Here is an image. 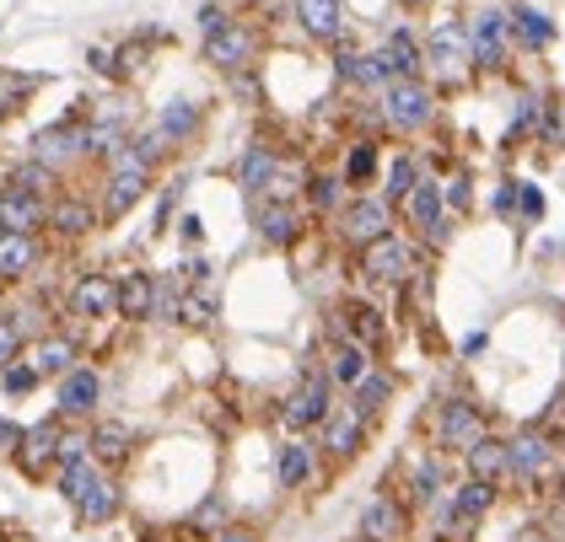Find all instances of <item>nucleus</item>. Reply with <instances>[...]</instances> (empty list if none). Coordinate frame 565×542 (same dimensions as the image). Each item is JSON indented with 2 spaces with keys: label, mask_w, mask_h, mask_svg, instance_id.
Instances as JSON below:
<instances>
[{
  "label": "nucleus",
  "mask_w": 565,
  "mask_h": 542,
  "mask_svg": "<svg viewBox=\"0 0 565 542\" xmlns=\"http://www.w3.org/2000/svg\"><path fill=\"white\" fill-rule=\"evenodd\" d=\"M157 188V167L135 151V145H125L108 167H103V194H97V209H103V220H125L146 194Z\"/></svg>",
  "instance_id": "obj_1"
},
{
  "label": "nucleus",
  "mask_w": 565,
  "mask_h": 542,
  "mask_svg": "<svg viewBox=\"0 0 565 542\" xmlns=\"http://www.w3.org/2000/svg\"><path fill=\"white\" fill-rule=\"evenodd\" d=\"M355 274H361L366 285H393V291L409 285V280L420 274V248H415V237H409V231H388V237L355 248Z\"/></svg>",
  "instance_id": "obj_2"
},
{
  "label": "nucleus",
  "mask_w": 565,
  "mask_h": 542,
  "mask_svg": "<svg viewBox=\"0 0 565 542\" xmlns=\"http://www.w3.org/2000/svg\"><path fill=\"white\" fill-rule=\"evenodd\" d=\"M436 113H441V102H436V86L431 82H388L383 86V102H377V119L383 129L393 134H420V129L436 124Z\"/></svg>",
  "instance_id": "obj_3"
},
{
  "label": "nucleus",
  "mask_w": 565,
  "mask_h": 542,
  "mask_svg": "<svg viewBox=\"0 0 565 542\" xmlns=\"http://www.w3.org/2000/svg\"><path fill=\"white\" fill-rule=\"evenodd\" d=\"M398 231V209L377 194V188H361V194H350L345 209L334 215V237L345 242L350 252L366 248V242H377V237H388Z\"/></svg>",
  "instance_id": "obj_4"
},
{
  "label": "nucleus",
  "mask_w": 565,
  "mask_h": 542,
  "mask_svg": "<svg viewBox=\"0 0 565 542\" xmlns=\"http://www.w3.org/2000/svg\"><path fill=\"white\" fill-rule=\"evenodd\" d=\"M259 54H264V33L254 28V22H243V17H232L226 28L205 33V43H200V59H205L211 71H221V76H243V71H254Z\"/></svg>",
  "instance_id": "obj_5"
},
{
  "label": "nucleus",
  "mask_w": 565,
  "mask_h": 542,
  "mask_svg": "<svg viewBox=\"0 0 565 542\" xmlns=\"http://www.w3.org/2000/svg\"><path fill=\"white\" fill-rule=\"evenodd\" d=\"M490 435V419L479 409L475 398H447V403H436L431 414V452L441 457H463L475 441Z\"/></svg>",
  "instance_id": "obj_6"
},
{
  "label": "nucleus",
  "mask_w": 565,
  "mask_h": 542,
  "mask_svg": "<svg viewBox=\"0 0 565 542\" xmlns=\"http://www.w3.org/2000/svg\"><path fill=\"white\" fill-rule=\"evenodd\" d=\"M398 215L409 220V237L420 242V248H447V237H452V209L441 199V177L426 172L420 183H415V194L398 205Z\"/></svg>",
  "instance_id": "obj_7"
},
{
  "label": "nucleus",
  "mask_w": 565,
  "mask_h": 542,
  "mask_svg": "<svg viewBox=\"0 0 565 542\" xmlns=\"http://www.w3.org/2000/svg\"><path fill=\"white\" fill-rule=\"evenodd\" d=\"M248 215H254V237L275 252L302 248L307 231H312V215H307L302 199H254Z\"/></svg>",
  "instance_id": "obj_8"
},
{
  "label": "nucleus",
  "mask_w": 565,
  "mask_h": 542,
  "mask_svg": "<svg viewBox=\"0 0 565 542\" xmlns=\"http://www.w3.org/2000/svg\"><path fill=\"white\" fill-rule=\"evenodd\" d=\"M372 424H377V419H366L355 403H334L329 419L318 424V441H312V446H318V457H329V462L345 467V462H355L366 446H372Z\"/></svg>",
  "instance_id": "obj_9"
},
{
  "label": "nucleus",
  "mask_w": 565,
  "mask_h": 542,
  "mask_svg": "<svg viewBox=\"0 0 565 542\" xmlns=\"http://www.w3.org/2000/svg\"><path fill=\"white\" fill-rule=\"evenodd\" d=\"M555 473H561V446L544 441L539 430H527V435H512V441H507V478H512V484L539 489V484H550Z\"/></svg>",
  "instance_id": "obj_10"
},
{
  "label": "nucleus",
  "mask_w": 565,
  "mask_h": 542,
  "mask_svg": "<svg viewBox=\"0 0 565 542\" xmlns=\"http://www.w3.org/2000/svg\"><path fill=\"white\" fill-rule=\"evenodd\" d=\"M334 409V381L323 371H307L291 392H286V403H280V424L291 430V435H307V430H318L323 419Z\"/></svg>",
  "instance_id": "obj_11"
},
{
  "label": "nucleus",
  "mask_w": 565,
  "mask_h": 542,
  "mask_svg": "<svg viewBox=\"0 0 565 542\" xmlns=\"http://www.w3.org/2000/svg\"><path fill=\"white\" fill-rule=\"evenodd\" d=\"M420 59L441 86L463 82L469 76V22H441L431 39L420 43Z\"/></svg>",
  "instance_id": "obj_12"
},
{
  "label": "nucleus",
  "mask_w": 565,
  "mask_h": 542,
  "mask_svg": "<svg viewBox=\"0 0 565 542\" xmlns=\"http://www.w3.org/2000/svg\"><path fill=\"white\" fill-rule=\"evenodd\" d=\"M97 226H103V209H97V199H87V194L65 188V194H54V199H49L44 237H54V242H87Z\"/></svg>",
  "instance_id": "obj_13"
},
{
  "label": "nucleus",
  "mask_w": 565,
  "mask_h": 542,
  "mask_svg": "<svg viewBox=\"0 0 565 542\" xmlns=\"http://www.w3.org/2000/svg\"><path fill=\"white\" fill-rule=\"evenodd\" d=\"M512 59V22L507 11H475L469 22V65L475 71H501Z\"/></svg>",
  "instance_id": "obj_14"
},
{
  "label": "nucleus",
  "mask_w": 565,
  "mask_h": 542,
  "mask_svg": "<svg viewBox=\"0 0 565 542\" xmlns=\"http://www.w3.org/2000/svg\"><path fill=\"white\" fill-rule=\"evenodd\" d=\"M60 441H65V419L49 414L39 424H28L22 430V446H17V467L28 473V478H49L54 467H60Z\"/></svg>",
  "instance_id": "obj_15"
},
{
  "label": "nucleus",
  "mask_w": 565,
  "mask_h": 542,
  "mask_svg": "<svg viewBox=\"0 0 565 542\" xmlns=\"http://www.w3.org/2000/svg\"><path fill=\"white\" fill-rule=\"evenodd\" d=\"M103 371L97 366H76V371H65L54 381V414L65 419H97V403H103Z\"/></svg>",
  "instance_id": "obj_16"
},
{
  "label": "nucleus",
  "mask_w": 565,
  "mask_h": 542,
  "mask_svg": "<svg viewBox=\"0 0 565 542\" xmlns=\"http://www.w3.org/2000/svg\"><path fill=\"white\" fill-rule=\"evenodd\" d=\"M329 334L334 338H355V344H366L372 355L383 349V338H388V323H383V312L372 306V301H355L345 295L334 312H329Z\"/></svg>",
  "instance_id": "obj_17"
},
{
  "label": "nucleus",
  "mask_w": 565,
  "mask_h": 542,
  "mask_svg": "<svg viewBox=\"0 0 565 542\" xmlns=\"http://www.w3.org/2000/svg\"><path fill=\"white\" fill-rule=\"evenodd\" d=\"M71 317H82V323H108V317H119V285H114L108 269L76 274V285H71Z\"/></svg>",
  "instance_id": "obj_18"
},
{
  "label": "nucleus",
  "mask_w": 565,
  "mask_h": 542,
  "mask_svg": "<svg viewBox=\"0 0 565 542\" xmlns=\"http://www.w3.org/2000/svg\"><path fill=\"white\" fill-rule=\"evenodd\" d=\"M355 538L361 542H404L409 538V505L398 500V495H372V500L361 505Z\"/></svg>",
  "instance_id": "obj_19"
},
{
  "label": "nucleus",
  "mask_w": 565,
  "mask_h": 542,
  "mask_svg": "<svg viewBox=\"0 0 565 542\" xmlns=\"http://www.w3.org/2000/svg\"><path fill=\"white\" fill-rule=\"evenodd\" d=\"M22 360L44 376V381H60L65 371L82 366V344H76L71 334H60V328H49V334H39L28 349H22Z\"/></svg>",
  "instance_id": "obj_20"
},
{
  "label": "nucleus",
  "mask_w": 565,
  "mask_h": 542,
  "mask_svg": "<svg viewBox=\"0 0 565 542\" xmlns=\"http://www.w3.org/2000/svg\"><path fill=\"white\" fill-rule=\"evenodd\" d=\"M291 17H297L302 39H312V43L350 39V17H345L340 0H291Z\"/></svg>",
  "instance_id": "obj_21"
},
{
  "label": "nucleus",
  "mask_w": 565,
  "mask_h": 542,
  "mask_svg": "<svg viewBox=\"0 0 565 542\" xmlns=\"http://www.w3.org/2000/svg\"><path fill=\"white\" fill-rule=\"evenodd\" d=\"M334 76L345 86H355V91H383V86L393 82L388 65H383V54H377V48L361 54V48H350V39L334 43Z\"/></svg>",
  "instance_id": "obj_22"
},
{
  "label": "nucleus",
  "mask_w": 565,
  "mask_h": 542,
  "mask_svg": "<svg viewBox=\"0 0 565 542\" xmlns=\"http://www.w3.org/2000/svg\"><path fill=\"white\" fill-rule=\"evenodd\" d=\"M275 172H280V151H275L269 140H248V145H243V156H237V167H232V177H237V188H243V194H248V205H254V199L269 194Z\"/></svg>",
  "instance_id": "obj_23"
},
{
  "label": "nucleus",
  "mask_w": 565,
  "mask_h": 542,
  "mask_svg": "<svg viewBox=\"0 0 565 542\" xmlns=\"http://www.w3.org/2000/svg\"><path fill=\"white\" fill-rule=\"evenodd\" d=\"M71 510H76V521H82V527H103V521H114V516L125 510V489H119V478L103 467L87 489L71 500Z\"/></svg>",
  "instance_id": "obj_24"
},
{
  "label": "nucleus",
  "mask_w": 565,
  "mask_h": 542,
  "mask_svg": "<svg viewBox=\"0 0 565 542\" xmlns=\"http://www.w3.org/2000/svg\"><path fill=\"white\" fill-rule=\"evenodd\" d=\"M39 263H44V237L0 231V285H22V280H33Z\"/></svg>",
  "instance_id": "obj_25"
},
{
  "label": "nucleus",
  "mask_w": 565,
  "mask_h": 542,
  "mask_svg": "<svg viewBox=\"0 0 565 542\" xmlns=\"http://www.w3.org/2000/svg\"><path fill=\"white\" fill-rule=\"evenodd\" d=\"M33 162H44L54 172H71L82 162V124H54V129H39L33 145H28Z\"/></svg>",
  "instance_id": "obj_26"
},
{
  "label": "nucleus",
  "mask_w": 565,
  "mask_h": 542,
  "mask_svg": "<svg viewBox=\"0 0 565 542\" xmlns=\"http://www.w3.org/2000/svg\"><path fill=\"white\" fill-rule=\"evenodd\" d=\"M49 226V199H33L22 188H0V231H22V237H44Z\"/></svg>",
  "instance_id": "obj_27"
},
{
  "label": "nucleus",
  "mask_w": 565,
  "mask_h": 542,
  "mask_svg": "<svg viewBox=\"0 0 565 542\" xmlns=\"http://www.w3.org/2000/svg\"><path fill=\"white\" fill-rule=\"evenodd\" d=\"M377 360H372V349L366 344H355V338H334L329 344V360H323V376L334 381V392H350L361 376L372 371Z\"/></svg>",
  "instance_id": "obj_28"
},
{
  "label": "nucleus",
  "mask_w": 565,
  "mask_h": 542,
  "mask_svg": "<svg viewBox=\"0 0 565 542\" xmlns=\"http://www.w3.org/2000/svg\"><path fill=\"white\" fill-rule=\"evenodd\" d=\"M345 199H350V188H345V177H340V172H323V167L307 172L302 205H307L312 220H334V215L345 209Z\"/></svg>",
  "instance_id": "obj_29"
},
{
  "label": "nucleus",
  "mask_w": 565,
  "mask_h": 542,
  "mask_svg": "<svg viewBox=\"0 0 565 542\" xmlns=\"http://www.w3.org/2000/svg\"><path fill=\"white\" fill-rule=\"evenodd\" d=\"M125 145H130V129H125V119H87V124H82V162L108 167V162H114Z\"/></svg>",
  "instance_id": "obj_30"
},
{
  "label": "nucleus",
  "mask_w": 565,
  "mask_h": 542,
  "mask_svg": "<svg viewBox=\"0 0 565 542\" xmlns=\"http://www.w3.org/2000/svg\"><path fill=\"white\" fill-rule=\"evenodd\" d=\"M114 285H119V317H125V323H151L157 274H151V269H125V274H114Z\"/></svg>",
  "instance_id": "obj_31"
},
{
  "label": "nucleus",
  "mask_w": 565,
  "mask_h": 542,
  "mask_svg": "<svg viewBox=\"0 0 565 542\" xmlns=\"http://www.w3.org/2000/svg\"><path fill=\"white\" fill-rule=\"evenodd\" d=\"M377 172H383V145H377V134H361V140H350L345 162H340V177H345L350 194L372 188V183H377Z\"/></svg>",
  "instance_id": "obj_32"
},
{
  "label": "nucleus",
  "mask_w": 565,
  "mask_h": 542,
  "mask_svg": "<svg viewBox=\"0 0 565 542\" xmlns=\"http://www.w3.org/2000/svg\"><path fill=\"white\" fill-rule=\"evenodd\" d=\"M200 124H205V108L189 102V97H178V102H168V108L157 113V134H162L173 151L194 145V140H200Z\"/></svg>",
  "instance_id": "obj_33"
},
{
  "label": "nucleus",
  "mask_w": 565,
  "mask_h": 542,
  "mask_svg": "<svg viewBox=\"0 0 565 542\" xmlns=\"http://www.w3.org/2000/svg\"><path fill=\"white\" fill-rule=\"evenodd\" d=\"M318 473V446L307 441V435H291L286 446H280V457H275V478H280V489H307V478Z\"/></svg>",
  "instance_id": "obj_34"
},
{
  "label": "nucleus",
  "mask_w": 565,
  "mask_h": 542,
  "mask_svg": "<svg viewBox=\"0 0 565 542\" xmlns=\"http://www.w3.org/2000/svg\"><path fill=\"white\" fill-rule=\"evenodd\" d=\"M420 177H426V162H420L415 151H398L388 167L377 172V194H383V199L398 209L404 199H409V194H415V183H420Z\"/></svg>",
  "instance_id": "obj_35"
},
{
  "label": "nucleus",
  "mask_w": 565,
  "mask_h": 542,
  "mask_svg": "<svg viewBox=\"0 0 565 542\" xmlns=\"http://www.w3.org/2000/svg\"><path fill=\"white\" fill-rule=\"evenodd\" d=\"M377 54H383V65H388L393 82H415V76L426 71V59H420V39H415L409 28H393Z\"/></svg>",
  "instance_id": "obj_36"
},
{
  "label": "nucleus",
  "mask_w": 565,
  "mask_h": 542,
  "mask_svg": "<svg viewBox=\"0 0 565 542\" xmlns=\"http://www.w3.org/2000/svg\"><path fill=\"white\" fill-rule=\"evenodd\" d=\"M87 446H92V457H97V467H119V462H130L135 435H130V424L97 419V424L87 430Z\"/></svg>",
  "instance_id": "obj_37"
},
{
  "label": "nucleus",
  "mask_w": 565,
  "mask_h": 542,
  "mask_svg": "<svg viewBox=\"0 0 565 542\" xmlns=\"http://www.w3.org/2000/svg\"><path fill=\"white\" fill-rule=\"evenodd\" d=\"M345 398H350V403H355V409H361L366 419H383V414H388V403H393V371L372 366V371H366L361 381H355V387H350Z\"/></svg>",
  "instance_id": "obj_38"
},
{
  "label": "nucleus",
  "mask_w": 565,
  "mask_h": 542,
  "mask_svg": "<svg viewBox=\"0 0 565 542\" xmlns=\"http://www.w3.org/2000/svg\"><path fill=\"white\" fill-rule=\"evenodd\" d=\"M507 22H512V48H527V54H539V48H550V43H555V22H550L544 11H533V6H518V11H507Z\"/></svg>",
  "instance_id": "obj_39"
},
{
  "label": "nucleus",
  "mask_w": 565,
  "mask_h": 542,
  "mask_svg": "<svg viewBox=\"0 0 565 542\" xmlns=\"http://www.w3.org/2000/svg\"><path fill=\"white\" fill-rule=\"evenodd\" d=\"M11 188H22V194H33V199H54V194H65V172H54V167H44V162H17L11 167V177H6Z\"/></svg>",
  "instance_id": "obj_40"
},
{
  "label": "nucleus",
  "mask_w": 565,
  "mask_h": 542,
  "mask_svg": "<svg viewBox=\"0 0 565 542\" xmlns=\"http://www.w3.org/2000/svg\"><path fill=\"white\" fill-rule=\"evenodd\" d=\"M463 467H469V478H479V484H501L507 478V441H495V435L475 441L463 452Z\"/></svg>",
  "instance_id": "obj_41"
},
{
  "label": "nucleus",
  "mask_w": 565,
  "mask_h": 542,
  "mask_svg": "<svg viewBox=\"0 0 565 542\" xmlns=\"http://www.w3.org/2000/svg\"><path fill=\"white\" fill-rule=\"evenodd\" d=\"M441 489H447V457H441V452H426V457L415 462V473H409V500L436 505Z\"/></svg>",
  "instance_id": "obj_42"
},
{
  "label": "nucleus",
  "mask_w": 565,
  "mask_h": 542,
  "mask_svg": "<svg viewBox=\"0 0 565 542\" xmlns=\"http://www.w3.org/2000/svg\"><path fill=\"white\" fill-rule=\"evenodd\" d=\"M178 323H183V328H211V323H216V291H211V285H183Z\"/></svg>",
  "instance_id": "obj_43"
},
{
  "label": "nucleus",
  "mask_w": 565,
  "mask_h": 542,
  "mask_svg": "<svg viewBox=\"0 0 565 542\" xmlns=\"http://www.w3.org/2000/svg\"><path fill=\"white\" fill-rule=\"evenodd\" d=\"M178 306H183V280L173 274H157V301H151V323H178Z\"/></svg>",
  "instance_id": "obj_44"
},
{
  "label": "nucleus",
  "mask_w": 565,
  "mask_h": 542,
  "mask_svg": "<svg viewBox=\"0 0 565 542\" xmlns=\"http://www.w3.org/2000/svg\"><path fill=\"white\" fill-rule=\"evenodd\" d=\"M22 349H28L22 317H17V312H0V371H6L11 360H22Z\"/></svg>",
  "instance_id": "obj_45"
},
{
  "label": "nucleus",
  "mask_w": 565,
  "mask_h": 542,
  "mask_svg": "<svg viewBox=\"0 0 565 542\" xmlns=\"http://www.w3.org/2000/svg\"><path fill=\"white\" fill-rule=\"evenodd\" d=\"M221 527H232V516H226V495H205L200 510H194V532H200V538H216Z\"/></svg>",
  "instance_id": "obj_46"
},
{
  "label": "nucleus",
  "mask_w": 565,
  "mask_h": 542,
  "mask_svg": "<svg viewBox=\"0 0 565 542\" xmlns=\"http://www.w3.org/2000/svg\"><path fill=\"white\" fill-rule=\"evenodd\" d=\"M39 381H44V376L33 371L28 360H11V366L0 371V392H6V398H28V392H39Z\"/></svg>",
  "instance_id": "obj_47"
},
{
  "label": "nucleus",
  "mask_w": 565,
  "mask_h": 542,
  "mask_svg": "<svg viewBox=\"0 0 565 542\" xmlns=\"http://www.w3.org/2000/svg\"><path fill=\"white\" fill-rule=\"evenodd\" d=\"M183 188H189V177H168V183H162V199H157V231H168V226L178 220V194H183Z\"/></svg>",
  "instance_id": "obj_48"
},
{
  "label": "nucleus",
  "mask_w": 565,
  "mask_h": 542,
  "mask_svg": "<svg viewBox=\"0 0 565 542\" xmlns=\"http://www.w3.org/2000/svg\"><path fill=\"white\" fill-rule=\"evenodd\" d=\"M441 199L452 215H463V209L475 205V194H469V172H452V177H441Z\"/></svg>",
  "instance_id": "obj_49"
},
{
  "label": "nucleus",
  "mask_w": 565,
  "mask_h": 542,
  "mask_svg": "<svg viewBox=\"0 0 565 542\" xmlns=\"http://www.w3.org/2000/svg\"><path fill=\"white\" fill-rule=\"evenodd\" d=\"M87 65L97 76H108V82H125V65H119V48H103V43H92L87 48Z\"/></svg>",
  "instance_id": "obj_50"
},
{
  "label": "nucleus",
  "mask_w": 565,
  "mask_h": 542,
  "mask_svg": "<svg viewBox=\"0 0 565 542\" xmlns=\"http://www.w3.org/2000/svg\"><path fill=\"white\" fill-rule=\"evenodd\" d=\"M178 280H183V285H211V258H205V252H189V258L178 263Z\"/></svg>",
  "instance_id": "obj_51"
},
{
  "label": "nucleus",
  "mask_w": 565,
  "mask_h": 542,
  "mask_svg": "<svg viewBox=\"0 0 565 542\" xmlns=\"http://www.w3.org/2000/svg\"><path fill=\"white\" fill-rule=\"evenodd\" d=\"M539 113H544V97H522V102H518V119H512V140H518L522 129L533 134V124H539Z\"/></svg>",
  "instance_id": "obj_52"
},
{
  "label": "nucleus",
  "mask_w": 565,
  "mask_h": 542,
  "mask_svg": "<svg viewBox=\"0 0 565 542\" xmlns=\"http://www.w3.org/2000/svg\"><path fill=\"white\" fill-rule=\"evenodd\" d=\"M518 215L522 220H539V215H544V194H539L533 183H518Z\"/></svg>",
  "instance_id": "obj_53"
},
{
  "label": "nucleus",
  "mask_w": 565,
  "mask_h": 542,
  "mask_svg": "<svg viewBox=\"0 0 565 542\" xmlns=\"http://www.w3.org/2000/svg\"><path fill=\"white\" fill-rule=\"evenodd\" d=\"M17 446H22V424H17V419H6V414H0V462H11V457H17Z\"/></svg>",
  "instance_id": "obj_54"
},
{
  "label": "nucleus",
  "mask_w": 565,
  "mask_h": 542,
  "mask_svg": "<svg viewBox=\"0 0 565 542\" xmlns=\"http://www.w3.org/2000/svg\"><path fill=\"white\" fill-rule=\"evenodd\" d=\"M194 22H200V33H216V28H226V22H232V17H226V0L200 6V17H194Z\"/></svg>",
  "instance_id": "obj_55"
},
{
  "label": "nucleus",
  "mask_w": 565,
  "mask_h": 542,
  "mask_svg": "<svg viewBox=\"0 0 565 542\" xmlns=\"http://www.w3.org/2000/svg\"><path fill=\"white\" fill-rule=\"evenodd\" d=\"M173 231L183 237V242H189V248H200V242H205V220H200V215H178Z\"/></svg>",
  "instance_id": "obj_56"
},
{
  "label": "nucleus",
  "mask_w": 565,
  "mask_h": 542,
  "mask_svg": "<svg viewBox=\"0 0 565 542\" xmlns=\"http://www.w3.org/2000/svg\"><path fill=\"white\" fill-rule=\"evenodd\" d=\"M211 542H264V538L254 532V527H237V521H232V527H221Z\"/></svg>",
  "instance_id": "obj_57"
},
{
  "label": "nucleus",
  "mask_w": 565,
  "mask_h": 542,
  "mask_svg": "<svg viewBox=\"0 0 565 542\" xmlns=\"http://www.w3.org/2000/svg\"><path fill=\"white\" fill-rule=\"evenodd\" d=\"M512 209H518V183L495 188V215H512Z\"/></svg>",
  "instance_id": "obj_58"
},
{
  "label": "nucleus",
  "mask_w": 565,
  "mask_h": 542,
  "mask_svg": "<svg viewBox=\"0 0 565 542\" xmlns=\"http://www.w3.org/2000/svg\"><path fill=\"white\" fill-rule=\"evenodd\" d=\"M484 344H490V334H469V338H463V355L475 360V355H484Z\"/></svg>",
  "instance_id": "obj_59"
},
{
  "label": "nucleus",
  "mask_w": 565,
  "mask_h": 542,
  "mask_svg": "<svg viewBox=\"0 0 565 542\" xmlns=\"http://www.w3.org/2000/svg\"><path fill=\"white\" fill-rule=\"evenodd\" d=\"M237 6H248V11H269V0H237Z\"/></svg>",
  "instance_id": "obj_60"
},
{
  "label": "nucleus",
  "mask_w": 565,
  "mask_h": 542,
  "mask_svg": "<svg viewBox=\"0 0 565 542\" xmlns=\"http://www.w3.org/2000/svg\"><path fill=\"white\" fill-rule=\"evenodd\" d=\"M398 6H409V11H420V6H431V0H398Z\"/></svg>",
  "instance_id": "obj_61"
}]
</instances>
